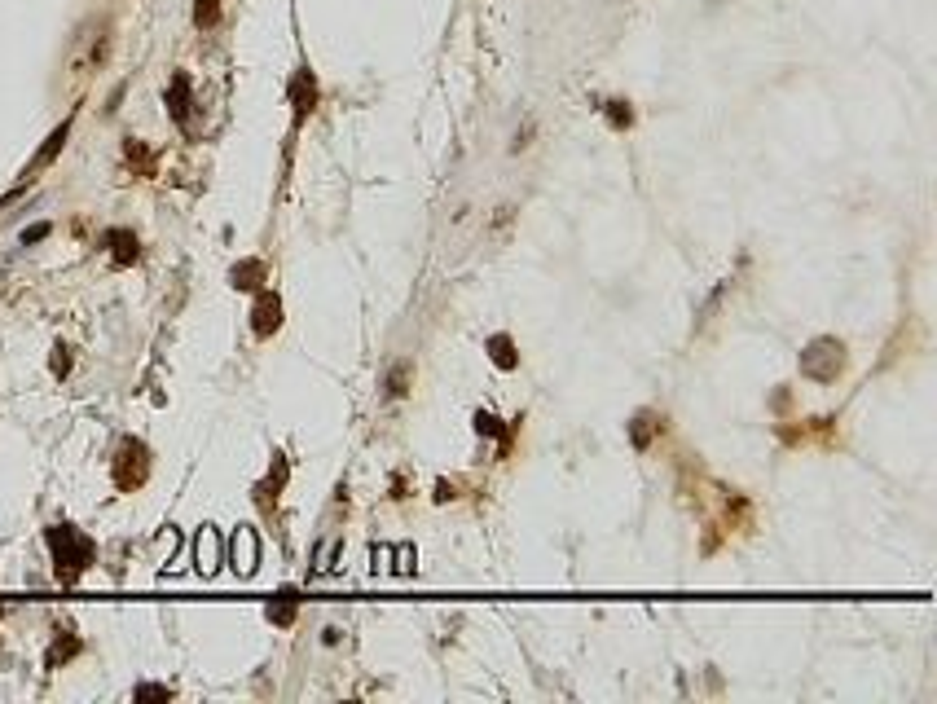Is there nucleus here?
I'll return each mask as SVG.
<instances>
[{"mask_svg": "<svg viewBox=\"0 0 937 704\" xmlns=\"http://www.w3.org/2000/svg\"><path fill=\"white\" fill-rule=\"evenodd\" d=\"M845 366V348L836 339H814V344L801 352V374L814 383H832Z\"/></svg>", "mask_w": 937, "mask_h": 704, "instance_id": "obj_2", "label": "nucleus"}, {"mask_svg": "<svg viewBox=\"0 0 937 704\" xmlns=\"http://www.w3.org/2000/svg\"><path fill=\"white\" fill-rule=\"evenodd\" d=\"M168 110L176 124L190 119V75H172V88H168Z\"/></svg>", "mask_w": 937, "mask_h": 704, "instance_id": "obj_6", "label": "nucleus"}, {"mask_svg": "<svg viewBox=\"0 0 937 704\" xmlns=\"http://www.w3.org/2000/svg\"><path fill=\"white\" fill-rule=\"evenodd\" d=\"M656 418L652 414H638L634 418V423H630V440H634V449H647V445H652V432H656Z\"/></svg>", "mask_w": 937, "mask_h": 704, "instance_id": "obj_11", "label": "nucleus"}, {"mask_svg": "<svg viewBox=\"0 0 937 704\" xmlns=\"http://www.w3.org/2000/svg\"><path fill=\"white\" fill-rule=\"evenodd\" d=\"M49 546H53V559H58V577L62 581H75L84 572L88 559H93V542L80 537L75 528H66V524H53L49 528Z\"/></svg>", "mask_w": 937, "mask_h": 704, "instance_id": "obj_1", "label": "nucleus"}, {"mask_svg": "<svg viewBox=\"0 0 937 704\" xmlns=\"http://www.w3.org/2000/svg\"><path fill=\"white\" fill-rule=\"evenodd\" d=\"M476 432L480 436H498V418H493V414H476Z\"/></svg>", "mask_w": 937, "mask_h": 704, "instance_id": "obj_17", "label": "nucleus"}, {"mask_svg": "<svg viewBox=\"0 0 937 704\" xmlns=\"http://www.w3.org/2000/svg\"><path fill=\"white\" fill-rule=\"evenodd\" d=\"M291 97H295V115H308V110H313V97H317V88H313V75H308V71H300V75H295V84H291Z\"/></svg>", "mask_w": 937, "mask_h": 704, "instance_id": "obj_8", "label": "nucleus"}, {"mask_svg": "<svg viewBox=\"0 0 937 704\" xmlns=\"http://www.w3.org/2000/svg\"><path fill=\"white\" fill-rule=\"evenodd\" d=\"M194 559H198V572H203V577H212V572L220 568V537H216V528H203V533H198Z\"/></svg>", "mask_w": 937, "mask_h": 704, "instance_id": "obj_4", "label": "nucleus"}, {"mask_svg": "<svg viewBox=\"0 0 937 704\" xmlns=\"http://www.w3.org/2000/svg\"><path fill=\"white\" fill-rule=\"evenodd\" d=\"M106 242L115 247V260H119V264H132V260H137V238L124 234V229H110Z\"/></svg>", "mask_w": 937, "mask_h": 704, "instance_id": "obj_9", "label": "nucleus"}, {"mask_svg": "<svg viewBox=\"0 0 937 704\" xmlns=\"http://www.w3.org/2000/svg\"><path fill=\"white\" fill-rule=\"evenodd\" d=\"M40 238H49V225H31V229H22V242H40Z\"/></svg>", "mask_w": 937, "mask_h": 704, "instance_id": "obj_18", "label": "nucleus"}, {"mask_svg": "<svg viewBox=\"0 0 937 704\" xmlns=\"http://www.w3.org/2000/svg\"><path fill=\"white\" fill-rule=\"evenodd\" d=\"M603 110H608V124L612 128H630L634 124V110H630V102H621V97H612Z\"/></svg>", "mask_w": 937, "mask_h": 704, "instance_id": "obj_12", "label": "nucleus"}, {"mask_svg": "<svg viewBox=\"0 0 937 704\" xmlns=\"http://www.w3.org/2000/svg\"><path fill=\"white\" fill-rule=\"evenodd\" d=\"M489 352H493V361H498L502 370H515V352H511V339H506V335H493L489 339Z\"/></svg>", "mask_w": 937, "mask_h": 704, "instance_id": "obj_13", "label": "nucleus"}, {"mask_svg": "<svg viewBox=\"0 0 937 704\" xmlns=\"http://www.w3.org/2000/svg\"><path fill=\"white\" fill-rule=\"evenodd\" d=\"M405 392H410V361H396L388 374V401H401Z\"/></svg>", "mask_w": 937, "mask_h": 704, "instance_id": "obj_10", "label": "nucleus"}, {"mask_svg": "<svg viewBox=\"0 0 937 704\" xmlns=\"http://www.w3.org/2000/svg\"><path fill=\"white\" fill-rule=\"evenodd\" d=\"M260 564V537H256V528H238L234 533V568L242 572V577H251Z\"/></svg>", "mask_w": 937, "mask_h": 704, "instance_id": "obj_3", "label": "nucleus"}, {"mask_svg": "<svg viewBox=\"0 0 937 704\" xmlns=\"http://www.w3.org/2000/svg\"><path fill=\"white\" fill-rule=\"evenodd\" d=\"M260 278V264H242V269H234V286H256Z\"/></svg>", "mask_w": 937, "mask_h": 704, "instance_id": "obj_16", "label": "nucleus"}, {"mask_svg": "<svg viewBox=\"0 0 937 704\" xmlns=\"http://www.w3.org/2000/svg\"><path fill=\"white\" fill-rule=\"evenodd\" d=\"M66 137H71V119H62V124L49 132V141H44V150L36 154V163H31V172H36V168H44V163H53V159H58V150L66 146Z\"/></svg>", "mask_w": 937, "mask_h": 704, "instance_id": "obj_7", "label": "nucleus"}, {"mask_svg": "<svg viewBox=\"0 0 937 704\" xmlns=\"http://www.w3.org/2000/svg\"><path fill=\"white\" fill-rule=\"evenodd\" d=\"M194 22H198V27H212V22H216V0H198Z\"/></svg>", "mask_w": 937, "mask_h": 704, "instance_id": "obj_15", "label": "nucleus"}, {"mask_svg": "<svg viewBox=\"0 0 937 704\" xmlns=\"http://www.w3.org/2000/svg\"><path fill=\"white\" fill-rule=\"evenodd\" d=\"M278 326H282V300L264 291L256 300V335H273Z\"/></svg>", "mask_w": 937, "mask_h": 704, "instance_id": "obj_5", "label": "nucleus"}, {"mask_svg": "<svg viewBox=\"0 0 937 704\" xmlns=\"http://www.w3.org/2000/svg\"><path fill=\"white\" fill-rule=\"evenodd\" d=\"M335 550H339V537H326V542L317 546V555H313V572H330V568H335Z\"/></svg>", "mask_w": 937, "mask_h": 704, "instance_id": "obj_14", "label": "nucleus"}]
</instances>
